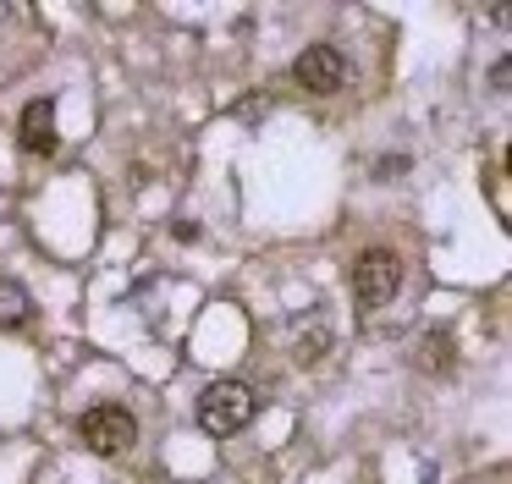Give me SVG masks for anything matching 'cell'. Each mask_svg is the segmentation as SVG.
<instances>
[{"mask_svg": "<svg viewBox=\"0 0 512 484\" xmlns=\"http://www.w3.org/2000/svg\"><path fill=\"white\" fill-rule=\"evenodd\" d=\"M254 413H259V402H254V391H248L243 380H215V385H204L199 391V429L204 435H237V429H248L254 424Z\"/></svg>", "mask_w": 512, "mask_h": 484, "instance_id": "6da1fadb", "label": "cell"}, {"mask_svg": "<svg viewBox=\"0 0 512 484\" xmlns=\"http://www.w3.org/2000/svg\"><path fill=\"white\" fill-rule=\"evenodd\" d=\"M402 286V259L391 248H364L353 264V303L358 308H386Z\"/></svg>", "mask_w": 512, "mask_h": 484, "instance_id": "7a4b0ae2", "label": "cell"}, {"mask_svg": "<svg viewBox=\"0 0 512 484\" xmlns=\"http://www.w3.org/2000/svg\"><path fill=\"white\" fill-rule=\"evenodd\" d=\"M83 440H89V451H100V457H127V451L138 446V418L127 413V407L105 402V407H94V413H83Z\"/></svg>", "mask_w": 512, "mask_h": 484, "instance_id": "3957f363", "label": "cell"}, {"mask_svg": "<svg viewBox=\"0 0 512 484\" xmlns=\"http://www.w3.org/2000/svg\"><path fill=\"white\" fill-rule=\"evenodd\" d=\"M292 72H298V83L309 88V94H336V88L347 83V55L336 50V44H309Z\"/></svg>", "mask_w": 512, "mask_h": 484, "instance_id": "277c9868", "label": "cell"}, {"mask_svg": "<svg viewBox=\"0 0 512 484\" xmlns=\"http://www.w3.org/2000/svg\"><path fill=\"white\" fill-rule=\"evenodd\" d=\"M17 138L28 154H50L56 149V99H28L23 121H17Z\"/></svg>", "mask_w": 512, "mask_h": 484, "instance_id": "5b68a950", "label": "cell"}, {"mask_svg": "<svg viewBox=\"0 0 512 484\" xmlns=\"http://www.w3.org/2000/svg\"><path fill=\"white\" fill-rule=\"evenodd\" d=\"M23 314H28L23 286H17V281H0V325H23Z\"/></svg>", "mask_w": 512, "mask_h": 484, "instance_id": "8992f818", "label": "cell"}, {"mask_svg": "<svg viewBox=\"0 0 512 484\" xmlns=\"http://www.w3.org/2000/svg\"><path fill=\"white\" fill-rule=\"evenodd\" d=\"M424 363H430V369L441 363V369H446V363H452V336H430V341H424Z\"/></svg>", "mask_w": 512, "mask_h": 484, "instance_id": "52a82bcc", "label": "cell"}, {"mask_svg": "<svg viewBox=\"0 0 512 484\" xmlns=\"http://www.w3.org/2000/svg\"><path fill=\"white\" fill-rule=\"evenodd\" d=\"M292 352H298V363H309V358H320V352H325V325H320V330H314V336H298V347H292Z\"/></svg>", "mask_w": 512, "mask_h": 484, "instance_id": "ba28073f", "label": "cell"}]
</instances>
